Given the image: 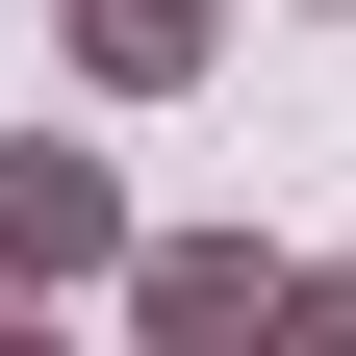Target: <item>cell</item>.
Listing matches in <instances>:
<instances>
[{
	"mask_svg": "<svg viewBox=\"0 0 356 356\" xmlns=\"http://www.w3.org/2000/svg\"><path fill=\"white\" fill-rule=\"evenodd\" d=\"M127 331H153V356H254V331H305V254H254V229H153V254H127Z\"/></svg>",
	"mask_w": 356,
	"mask_h": 356,
	"instance_id": "2",
	"label": "cell"
},
{
	"mask_svg": "<svg viewBox=\"0 0 356 356\" xmlns=\"http://www.w3.org/2000/svg\"><path fill=\"white\" fill-rule=\"evenodd\" d=\"M0 331H26V280H0Z\"/></svg>",
	"mask_w": 356,
	"mask_h": 356,
	"instance_id": "5",
	"label": "cell"
},
{
	"mask_svg": "<svg viewBox=\"0 0 356 356\" xmlns=\"http://www.w3.org/2000/svg\"><path fill=\"white\" fill-rule=\"evenodd\" d=\"M305 356H356V254H305Z\"/></svg>",
	"mask_w": 356,
	"mask_h": 356,
	"instance_id": "4",
	"label": "cell"
},
{
	"mask_svg": "<svg viewBox=\"0 0 356 356\" xmlns=\"http://www.w3.org/2000/svg\"><path fill=\"white\" fill-rule=\"evenodd\" d=\"M305 26H356V0H305Z\"/></svg>",
	"mask_w": 356,
	"mask_h": 356,
	"instance_id": "6",
	"label": "cell"
},
{
	"mask_svg": "<svg viewBox=\"0 0 356 356\" xmlns=\"http://www.w3.org/2000/svg\"><path fill=\"white\" fill-rule=\"evenodd\" d=\"M127 254H153L127 178L76 153V127H0V280H26V305H127Z\"/></svg>",
	"mask_w": 356,
	"mask_h": 356,
	"instance_id": "1",
	"label": "cell"
},
{
	"mask_svg": "<svg viewBox=\"0 0 356 356\" xmlns=\"http://www.w3.org/2000/svg\"><path fill=\"white\" fill-rule=\"evenodd\" d=\"M229 51V0H76V102H178Z\"/></svg>",
	"mask_w": 356,
	"mask_h": 356,
	"instance_id": "3",
	"label": "cell"
}]
</instances>
